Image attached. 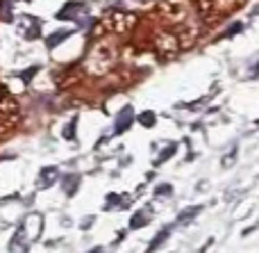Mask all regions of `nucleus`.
<instances>
[{
    "mask_svg": "<svg viewBox=\"0 0 259 253\" xmlns=\"http://www.w3.org/2000/svg\"><path fill=\"white\" fill-rule=\"evenodd\" d=\"M41 228H44V219H41V214H30V217H25L21 222V226H18V231L14 233L9 251L12 253H25L32 246V242L39 240Z\"/></svg>",
    "mask_w": 259,
    "mask_h": 253,
    "instance_id": "obj_1",
    "label": "nucleus"
},
{
    "mask_svg": "<svg viewBox=\"0 0 259 253\" xmlns=\"http://www.w3.org/2000/svg\"><path fill=\"white\" fill-rule=\"evenodd\" d=\"M239 30H243V23H237V25H232L228 32H225V37H232V34H237Z\"/></svg>",
    "mask_w": 259,
    "mask_h": 253,
    "instance_id": "obj_15",
    "label": "nucleus"
},
{
    "mask_svg": "<svg viewBox=\"0 0 259 253\" xmlns=\"http://www.w3.org/2000/svg\"><path fill=\"white\" fill-rule=\"evenodd\" d=\"M0 114H3V117H12V119L18 117V103L12 96H5V98L0 100Z\"/></svg>",
    "mask_w": 259,
    "mask_h": 253,
    "instance_id": "obj_6",
    "label": "nucleus"
},
{
    "mask_svg": "<svg viewBox=\"0 0 259 253\" xmlns=\"http://www.w3.org/2000/svg\"><path fill=\"white\" fill-rule=\"evenodd\" d=\"M200 210H202L200 205H196V208H191V210H184V212L178 217V224H187V222H191V219L196 217V214L200 212Z\"/></svg>",
    "mask_w": 259,
    "mask_h": 253,
    "instance_id": "obj_11",
    "label": "nucleus"
},
{
    "mask_svg": "<svg viewBox=\"0 0 259 253\" xmlns=\"http://www.w3.org/2000/svg\"><path fill=\"white\" fill-rule=\"evenodd\" d=\"M89 253H103V249L98 246V249H94V251H89Z\"/></svg>",
    "mask_w": 259,
    "mask_h": 253,
    "instance_id": "obj_19",
    "label": "nucleus"
},
{
    "mask_svg": "<svg viewBox=\"0 0 259 253\" xmlns=\"http://www.w3.org/2000/svg\"><path fill=\"white\" fill-rule=\"evenodd\" d=\"M257 126H259V121H257Z\"/></svg>",
    "mask_w": 259,
    "mask_h": 253,
    "instance_id": "obj_21",
    "label": "nucleus"
},
{
    "mask_svg": "<svg viewBox=\"0 0 259 253\" xmlns=\"http://www.w3.org/2000/svg\"><path fill=\"white\" fill-rule=\"evenodd\" d=\"M84 12V3H66L62 9L57 12L59 21H68V18H75L77 14Z\"/></svg>",
    "mask_w": 259,
    "mask_h": 253,
    "instance_id": "obj_4",
    "label": "nucleus"
},
{
    "mask_svg": "<svg viewBox=\"0 0 259 253\" xmlns=\"http://www.w3.org/2000/svg\"><path fill=\"white\" fill-rule=\"evenodd\" d=\"M155 121H157L155 112H141L139 114V123H141L143 128H152L155 126Z\"/></svg>",
    "mask_w": 259,
    "mask_h": 253,
    "instance_id": "obj_10",
    "label": "nucleus"
},
{
    "mask_svg": "<svg viewBox=\"0 0 259 253\" xmlns=\"http://www.w3.org/2000/svg\"><path fill=\"white\" fill-rule=\"evenodd\" d=\"M132 121H134V110L130 107V105H125V107H123L121 112L116 114V123H114V132H116V135H123V132H125L127 128L132 126Z\"/></svg>",
    "mask_w": 259,
    "mask_h": 253,
    "instance_id": "obj_3",
    "label": "nucleus"
},
{
    "mask_svg": "<svg viewBox=\"0 0 259 253\" xmlns=\"http://www.w3.org/2000/svg\"><path fill=\"white\" fill-rule=\"evenodd\" d=\"M170 235V228H164V231H161L159 233V235H157L155 237V240H152V244L150 246H148V253H152V251H155V249H159V246L161 244H164V240H166V237H168Z\"/></svg>",
    "mask_w": 259,
    "mask_h": 253,
    "instance_id": "obj_9",
    "label": "nucleus"
},
{
    "mask_svg": "<svg viewBox=\"0 0 259 253\" xmlns=\"http://www.w3.org/2000/svg\"><path fill=\"white\" fill-rule=\"evenodd\" d=\"M68 37H71V32H68V30H59V32H53V34L48 37V41H46V44H48V48H55V46H59V44H62L64 39H68Z\"/></svg>",
    "mask_w": 259,
    "mask_h": 253,
    "instance_id": "obj_7",
    "label": "nucleus"
},
{
    "mask_svg": "<svg viewBox=\"0 0 259 253\" xmlns=\"http://www.w3.org/2000/svg\"><path fill=\"white\" fill-rule=\"evenodd\" d=\"M36 73H39V66H30V68H25V71L21 73V80L25 82V85H30V82H32V78H34Z\"/></svg>",
    "mask_w": 259,
    "mask_h": 253,
    "instance_id": "obj_13",
    "label": "nucleus"
},
{
    "mask_svg": "<svg viewBox=\"0 0 259 253\" xmlns=\"http://www.w3.org/2000/svg\"><path fill=\"white\" fill-rule=\"evenodd\" d=\"M5 96H7V91H5V87H0V100H3Z\"/></svg>",
    "mask_w": 259,
    "mask_h": 253,
    "instance_id": "obj_18",
    "label": "nucleus"
},
{
    "mask_svg": "<svg viewBox=\"0 0 259 253\" xmlns=\"http://www.w3.org/2000/svg\"><path fill=\"white\" fill-rule=\"evenodd\" d=\"M0 5H3V0H0Z\"/></svg>",
    "mask_w": 259,
    "mask_h": 253,
    "instance_id": "obj_20",
    "label": "nucleus"
},
{
    "mask_svg": "<svg viewBox=\"0 0 259 253\" xmlns=\"http://www.w3.org/2000/svg\"><path fill=\"white\" fill-rule=\"evenodd\" d=\"M173 153H175V144H170L168 149H166V153H164V155H161V158H159V162H164V160L168 158V155H173Z\"/></svg>",
    "mask_w": 259,
    "mask_h": 253,
    "instance_id": "obj_16",
    "label": "nucleus"
},
{
    "mask_svg": "<svg viewBox=\"0 0 259 253\" xmlns=\"http://www.w3.org/2000/svg\"><path fill=\"white\" fill-rule=\"evenodd\" d=\"M75 126H77V117L71 119V123H68L66 128H64V139H75Z\"/></svg>",
    "mask_w": 259,
    "mask_h": 253,
    "instance_id": "obj_12",
    "label": "nucleus"
},
{
    "mask_svg": "<svg viewBox=\"0 0 259 253\" xmlns=\"http://www.w3.org/2000/svg\"><path fill=\"white\" fill-rule=\"evenodd\" d=\"M59 178V169L57 167H44L39 173V187L41 190H46V187H50L55 180Z\"/></svg>",
    "mask_w": 259,
    "mask_h": 253,
    "instance_id": "obj_5",
    "label": "nucleus"
},
{
    "mask_svg": "<svg viewBox=\"0 0 259 253\" xmlns=\"http://www.w3.org/2000/svg\"><path fill=\"white\" fill-rule=\"evenodd\" d=\"M77 183H80V176H64V192H66L68 196H73L75 194V190H77Z\"/></svg>",
    "mask_w": 259,
    "mask_h": 253,
    "instance_id": "obj_8",
    "label": "nucleus"
},
{
    "mask_svg": "<svg viewBox=\"0 0 259 253\" xmlns=\"http://www.w3.org/2000/svg\"><path fill=\"white\" fill-rule=\"evenodd\" d=\"M14 25H16V32L25 41H34V39H39V34H41V21L36 16H30V14L16 16Z\"/></svg>",
    "mask_w": 259,
    "mask_h": 253,
    "instance_id": "obj_2",
    "label": "nucleus"
},
{
    "mask_svg": "<svg viewBox=\"0 0 259 253\" xmlns=\"http://www.w3.org/2000/svg\"><path fill=\"white\" fill-rule=\"evenodd\" d=\"M157 194H170V185H159Z\"/></svg>",
    "mask_w": 259,
    "mask_h": 253,
    "instance_id": "obj_17",
    "label": "nucleus"
},
{
    "mask_svg": "<svg viewBox=\"0 0 259 253\" xmlns=\"http://www.w3.org/2000/svg\"><path fill=\"white\" fill-rule=\"evenodd\" d=\"M130 226H132V228H141V226H146V214H143V212H137L132 219H130Z\"/></svg>",
    "mask_w": 259,
    "mask_h": 253,
    "instance_id": "obj_14",
    "label": "nucleus"
}]
</instances>
